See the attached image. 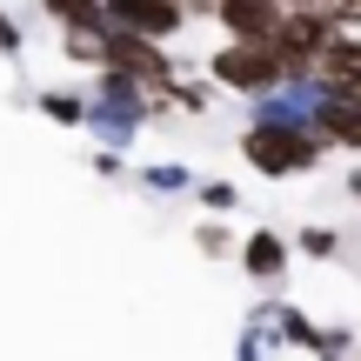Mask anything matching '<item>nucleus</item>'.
Listing matches in <instances>:
<instances>
[{
  "label": "nucleus",
  "mask_w": 361,
  "mask_h": 361,
  "mask_svg": "<svg viewBox=\"0 0 361 361\" xmlns=\"http://www.w3.org/2000/svg\"><path fill=\"white\" fill-rule=\"evenodd\" d=\"M241 154L255 161L261 174H308L314 161H322V134L308 128V121H295V114H268V121H255V128L241 134Z\"/></svg>",
  "instance_id": "nucleus-1"
},
{
  "label": "nucleus",
  "mask_w": 361,
  "mask_h": 361,
  "mask_svg": "<svg viewBox=\"0 0 361 361\" xmlns=\"http://www.w3.org/2000/svg\"><path fill=\"white\" fill-rule=\"evenodd\" d=\"M67 61H80V67H107V27H101V34H67Z\"/></svg>",
  "instance_id": "nucleus-8"
},
{
  "label": "nucleus",
  "mask_w": 361,
  "mask_h": 361,
  "mask_svg": "<svg viewBox=\"0 0 361 361\" xmlns=\"http://www.w3.org/2000/svg\"><path fill=\"white\" fill-rule=\"evenodd\" d=\"M40 7H47L54 20L67 27V34H101V27H107V13H101V0H40Z\"/></svg>",
  "instance_id": "nucleus-6"
},
{
  "label": "nucleus",
  "mask_w": 361,
  "mask_h": 361,
  "mask_svg": "<svg viewBox=\"0 0 361 361\" xmlns=\"http://www.w3.org/2000/svg\"><path fill=\"white\" fill-rule=\"evenodd\" d=\"M214 20L228 27V40H274V27L288 20V0H221Z\"/></svg>",
  "instance_id": "nucleus-4"
},
{
  "label": "nucleus",
  "mask_w": 361,
  "mask_h": 361,
  "mask_svg": "<svg viewBox=\"0 0 361 361\" xmlns=\"http://www.w3.org/2000/svg\"><path fill=\"white\" fill-rule=\"evenodd\" d=\"M101 13H107V27L114 34H134V40H168L188 27V13H180V0H101Z\"/></svg>",
  "instance_id": "nucleus-3"
},
{
  "label": "nucleus",
  "mask_w": 361,
  "mask_h": 361,
  "mask_svg": "<svg viewBox=\"0 0 361 361\" xmlns=\"http://www.w3.org/2000/svg\"><path fill=\"white\" fill-rule=\"evenodd\" d=\"M201 201H207V207H234V201H241V194H234L228 180H201Z\"/></svg>",
  "instance_id": "nucleus-13"
},
{
  "label": "nucleus",
  "mask_w": 361,
  "mask_h": 361,
  "mask_svg": "<svg viewBox=\"0 0 361 361\" xmlns=\"http://www.w3.org/2000/svg\"><path fill=\"white\" fill-rule=\"evenodd\" d=\"M0 54H20V27H13L7 13H0Z\"/></svg>",
  "instance_id": "nucleus-14"
},
{
  "label": "nucleus",
  "mask_w": 361,
  "mask_h": 361,
  "mask_svg": "<svg viewBox=\"0 0 361 361\" xmlns=\"http://www.w3.org/2000/svg\"><path fill=\"white\" fill-rule=\"evenodd\" d=\"M241 268L255 274L261 288H274V281L288 274V241H281V234H268V228L247 234V241H241Z\"/></svg>",
  "instance_id": "nucleus-5"
},
{
  "label": "nucleus",
  "mask_w": 361,
  "mask_h": 361,
  "mask_svg": "<svg viewBox=\"0 0 361 361\" xmlns=\"http://www.w3.org/2000/svg\"><path fill=\"white\" fill-rule=\"evenodd\" d=\"M194 247H201V255H228L234 234H228V228H214V221H201V228H194Z\"/></svg>",
  "instance_id": "nucleus-10"
},
{
  "label": "nucleus",
  "mask_w": 361,
  "mask_h": 361,
  "mask_svg": "<svg viewBox=\"0 0 361 361\" xmlns=\"http://www.w3.org/2000/svg\"><path fill=\"white\" fill-rule=\"evenodd\" d=\"M348 194H355V201H361V174H355V180H348Z\"/></svg>",
  "instance_id": "nucleus-15"
},
{
  "label": "nucleus",
  "mask_w": 361,
  "mask_h": 361,
  "mask_svg": "<svg viewBox=\"0 0 361 361\" xmlns=\"http://www.w3.org/2000/svg\"><path fill=\"white\" fill-rule=\"evenodd\" d=\"M308 13H322L335 34L341 27H361V0H308Z\"/></svg>",
  "instance_id": "nucleus-9"
},
{
  "label": "nucleus",
  "mask_w": 361,
  "mask_h": 361,
  "mask_svg": "<svg viewBox=\"0 0 361 361\" xmlns=\"http://www.w3.org/2000/svg\"><path fill=\"white\" fill-rule=\"evenodd\" d=\"M295 241H301V255H335V247H341V234H335V228H301Z\"/></svg>",
  "instance_id": "nucleus-11"
},
{
  "label": "nucleus",
  "mask_w": 361,
  "mask_h": 361,
  "mask_svg": "<svg viewBox=\"0 0 361 361\" xmlns=\"http://www.w3.org/2000/svg\"><path fill=\"white\" fill-rule=\"evenodd\" d=\"M207 80L214 87H234V94H274L288 80L281 54L268 40H228L221 54H207Z\"/></svg>",
  "instance_id": "nucleus-2"
},
{
  "label": "nucleus",
  "mask_w": 361,
  "mask_h": 361,
  "mask_svg": "<svg viewBox=\"0 0 361 361\" xmlns=\"http://www.w3.org/2000/svg\"><path fill=\"white\" fill-rule=\"evenodd\" d=\"M314 355H322V361H341V355H348V328H335V335H314Z\"/></svg>",
  "instance_id": "nucleus-12"
},
{
  "label": "nucleus",
  "mask_w": 361,
  "mask_h": 361,
  "mask_svg": "<svg viewBox=\"0 0 361 361\" xmlns=\"http://www.w3.org/2000/svg\"><path fill=\"white\" fill-rule=\"evenodd\" d=\"M40 114L61 121V128H80V121H87V101H80V94H40Z\"/></svg>",
  "instance_id": "nucleus-7"
}]
</instances>
